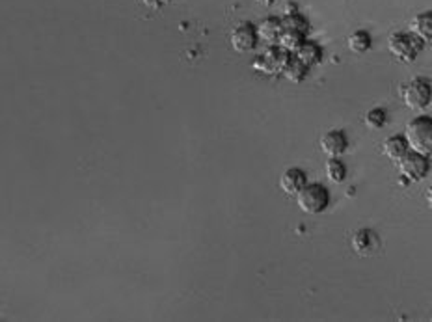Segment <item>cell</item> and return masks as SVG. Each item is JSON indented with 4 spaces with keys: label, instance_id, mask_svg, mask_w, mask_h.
Returning <instances> with one entry per match:
<instances>
[{
    "label": "cell",
    "instance_id": "1",
    "mask_svg": "<svg viewBox=\"0 0 432 322\" xmlns=\"http://www.w3.org/2000/svg\"><path fill=\"white\" fill-rule=\"evenodd\" d=\"M405 138L408 149L423 156H432V118L417 116L406 125Z\"/></svg>",
    "mask_w": 432,
    "mask_h": 322
},
{
    "label": "cell",
    "instance_id": "2",
    "mask_svg": "<svg viewBox=\"0 0 432 322\" xmlns=\"http://www.w3.org/2000/svg\"><path fill=\"white\" fill-rule=\"evenodd\" d=\"M298 209L306 215H320L328 209L330 205V192L326 187L319 183L306 185V187L297 194Z\"/></svg>",
    "mask_w": 432,
    "mask_h": 322
},
{
    "label": "cell",
    "instance_id": "3",
    "mask_svg": "<svg viewBox=\"0 0 432 322\" xmlns=\"http://www.w3.org/2000/svg\"><path fill=\"white\" fill-rule=\"evenodd\" d=\"M423 43L419 39L414 36V34H403V32H395L389 36L388 39V51L391 53V56L405 64H410L414 60L417 58V54L421 51Z\"/></svg>",
    "mask_w": 432,
    "mask_h": 322
},
{
    "label": "cell",
    "instance_id": "4",
    "mask_svg": "<svg viewBox=\"0 0 432 322\" xmlns=\"http://www.w3.org/2000/svg\"><path fill=\"white\" fill-rule=\"evenodd\" d=\"M291 60L292 54L285 53V51H281V48L278 47H269V51H266L265 54H261V56H257V58L254 60L252 69L261 73V75L276 76L281 75V73L285 71V67L289 65Z\"/></svg>",
    "mask_w": 432,
    "mask_h": 322
},
{
    "label": "cell",
    "instance_id": "5",
    "mask_svg": "<svg viewBox=\"0 0 432 322\" xmlns=\"http://www.w3.org/2000/svg\"><path fill=\"white\" fill-rule=\"evenodd\" d=\"M432 86L425 79H414L400 86V99L410 110H421L431 105Z\"/></svg>",
    "mask_w": 432,
    "mask_h": 322
},
{
    "label": "cell",
    "instance_id": "6",
    "mask_svg": "<svg viewBox=\"0 0 432 322\" xmlns=\"http://www.w3.org/2000/svg\"><path fill=\"white\" fill-rule=\"evenodd\" d=\"M400 175L406 179V181H421V179L427 177L428 170H431V161L428 156H423L419 153H414V151H408L399 162Z\"/></svg>",
    "mask_w": 432,
    "mask_h": 322
},
{
    "label": "cell",
    "instance_id": "7",
    "mask_svg": "<svg viewBox=\"0 0 432 322\" xmlns=\"http://www.w3.org/2000/svg\"><path fill=\"white\" fill-rule=\"evenodd\" d=\"M257 32H255L254 25L250 22H241L237 27L233 28L231 34H229V43L235 53H250L257 47Z\"/></svg>",
    "mask_w": 432,
    "mask_h": 322
},
{
    "label": "cell",
    "instance_id": "8",
    "mask_svg": "<svg viewBox=\"0 0 432 322\" xmlns=\"http://www.w3.org/2000/svg\"><path fill=\"white\" fill-rule=\"evenodd\" d=\"M320 151L324 155L328 156H341L349 147V140H346L345 133L343 130H326L319 140Z\"/></svg>",
    "mask_w": 432,
    "mask_h": 322
},
{
    "label": "cell",
    "instance_id": "9",
    "mask_svg": "<svg viewBox=\"0 0 432 322\" xmlns=\"http://www.w3.org/2000/svg\"><path fill=\"white\" fill-rule=\"evenodd\" d=\"M306 185H308V177H306V173H304L302 170H298V168H289V170L281 173L280 188L287 196H295V198H297V194L300 192Z\"/></svg>",
    "mask_w": 432,
    "mask_h": 322
},
{
    "label": "cell",
    "instance_id": "10",
    "mask_svg": "<svg viewBox=\"0 0 432 322\" xmlns=\"http://www.w3.org/2000/svg\"><path fill=\"white\" fill-rule=\"evenodd\" d=\"M255 32H257V39H259V41L266 43L269 47H276L281 32H283V27H281L280 19L269 17V19H263V21L255 27Z\"/></svg>",
    "mask_w": 432,
    "mask_h": 322
},
{
    "label": "cell",
    "instance_id": "11",
    "mask_svg": "<svg viewBox=\"0 0 432 322\" xmlns=\"http://www.w3.org/2000/svg\"><path fill=\"white\" fill-rule=\"evenodd\" d=\"M410 34H414L423 45L432 43V13L423 11L410 21Z\"/></svg>",
    "mask_w": 432,
    "mask_h": 322
},
{
    "label": "cell",
    "instance_id": "12",
    "mask_svg": "<svg viewBox=\"0 0 432 322\" xmlns=\"http://www.w3.org/2000/svg\"><path fill=\"white\" fill-rule=\"evenodd\" d=\"M352 250L358 253V255H369L373 253L378 246V236L377 233L369 229H360L352 235Z\"/></svg>",
    "mask_w": 432,
    "mask_h": 322
},
{
    "label": "cell",
    "instance_id": "13",
    "mask_svg": "<svg viewBox=\"0 0 432 322\" xmlns=\"http://www.w3.org/2000/svg\"><path fill=\"white\" fill-rule=\"evenodd\" d=\"M408 144H406V138L405 135H395V136H389L386 142L382 144V153L386 156H388L391 162H397L403 159V156L408 153Z\"/></svg>",
    "mask_w": 432,
    "mask_h": 322
},
{
    "label": "cell",
    "instance_id": "14",
    "mask_svg": "<svg viewBox=\"0 0 432 322\" xmlns=\"http://www.w3.org/2000/svg\"><path fill=\"white\" fill-rule=\"evenodd\" d=\"M295 58L300 60L306 67H313V65H319L320 60H323V47L315 41H304V45L298 48V53L295 54Z\"/></svg>",
    "mask_w": 432,
    "mask_h": 322
},
{
    "label": "cell",
    "instance_id": "15",
    "mask_svg": "<svg viewBox=\"0 0 432 322\" xmlns=\"http://www.w3.org/2000/svg\"><path fill=\"white\" fill-rule=\"evenodd\" d=\"M304 41H306V36H304V34L291 32V30H283L280 39H278V45H276V47L295 56V54L298 53V48L304 45Z\"/></svg>",
    "mask_w": 432,
    "mask_h": 322
},
{
    "label": "cell",
    "instance_id": "16",
    "mask_svg": "<svg viewBox=\"0 0 432 322\" xmlns=\"http://www.w3.org/2000/svg\"><path fill=\"white\" fill-rule=\"evenodd\" d=\"M280 21H281L283 30L300 32V34H304V36L309 32V21L302 15V13H300V11H297V13H287V15L281 17Z\"/></svg>",
    "mask_w": 432,
    "mask_h": 322
},
{
    "label": "cell",
    "instance_id": "17",
    "mask_svg": "<svg viewBox=\"0 0 432 322\" xmlns=\"http://www.w3.org/2000/svg\"><path fill=\"white\" fill-rule=\"evenodd\" d=\"M371 36H369L365 30H356V32H352L349 38H346V47H349V51L354 54H363L367 53L369 48H371Z\"/></svg>",
    "mask_w": 432,
    "mask_h": 322
},
{
    "label": "cell",
    "instance_id": "18",
    "mask_svg": "<svg viewBox=\"0 0 432 322\" xmlns=\"http://www.w3.org/2000/svg\"><path fill=\"white\" fill-rule=\"evenodd\" d=\"M324 172H326V177L335 185L343 183L346 177V168L339 161V156H330L328 161H326V166H324Z\"/></svg>",
    "mask_w": 432,
    "mask_h": 322
},
{
    "label": "cell",
    "instance_id": "19",
    "mask_svg": "<svg viewBox=\"0 0 432 322\" xmlns=\"http://www.w3.org/2000/svg\"><path fill=\"white\" fill-rule=\"evenodd\" d=\"M308 71H309V67H306V65H304L300 60H297L295 56H292V60L289 62V65H287L285 71H283L281 75L285 76L289 82H295V84H298V82H302L304 79H306Z\"/></svg>",
    "mask_w": 432,
    "mask_h": 322
},
{
    "label": "cell",
    "instance_id": "20",
    "mask_svg": "<svg viewBox=\"0 0 432 322\" xmlns=\"http://www.w3.org/2000/svg\"><path fill=\"white\" fill-rule=\"evenodd\" d=\"M363 121H365V125H367L369 129H382L384 125H386V121H388V114L384 112L382 108H373V110H369L367 114H365V118H363Z\"/></svg>",
    "mask_w": 432,
    "mask_h": 322
},
{
    "label": "cell",
    "instance_id": "21",
    "mask_svg": "<svg viewBox=\"0 0 432 322\" xmlns=\"http://www.w3.org/2000/svg\"><path fill=\"white\" fill-rule=\"evenodd\" d=\"M142 2H144V6H147V8H151V10H161L170 0H142Z\"/></svg>",
    "mask_w": 432,
    "mask_h": 322
},
{
    "label": "cell",
    "instance_id": "22",
    "mask_svg": "<svg viewBox=\"0 0 432 322\" xmlns=\"http://www.w3.org/2000/svg\"><path fill=\"white\" fill-rule=\"evenodd\" d=\"M427 203L431 205V209H432V187L427 190Z\"/></svg>",
    "mask_w": 432,
    "mask_h": 322
},
{
    "label": "cell",
    "instance_id": "23",
    "mask_svg": "<svg viewBox=\"0 0 432 322\" xmlns=\"http://www.w3.org/2000/svg\"><path fill=\"white\" fill-rule=\"evenodd\" d=\"M257 2H259V4H265V6H269V4H272V2H274V0H257Z\"/></svg>",
    "mask_w": 432,
    "mask_h": 322
},
{
    "label": "cell",
    "instance_id": "24",
    "mask_svg": "<svg viewBox=\"0 0 432 322\" xmlns=\"http://www.w3.org/2000/svg\"><path fill=\"white\" fill-rule=\"evenodd\" d=\"M431 102H432V95H431Z\"/></svg>",
    "mask_w": 432,
    "mask_h": 322
}]
</instances>
